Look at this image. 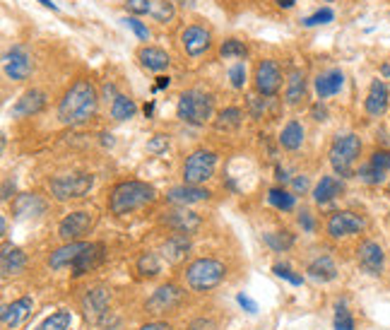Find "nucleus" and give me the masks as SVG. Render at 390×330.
<instances>
[{"label": "nucleus", "instance_id": "obj_1", "mask_svg": "<svg viewBox=\"0 0 390 330\" xmlns=\"http://www.w3.org/2000/svg\"><path fill=\"white\" fill-rule=\"evenodd\" d=\"M97 90L90 80H78L70 85V90L63 94L58 104V119L66 126H83L97 114Z\"/></svg>", "mask_w": 390, "mask_h": 330}, {"label": "nucleus", "instance_id": "obj_2", "mask_svg": "<svg viewBox=\"0 0 390 330\" xmlns=\"http://www.w3.org/2000/svg\"><path fill=\"white\" fill-rule=\"evenodd\" d=\"M157 191L154 186L145 184V181H121L118 186H114L111 196H109V210L111 215H128L135 212L145 205L154 203Z\"/></svg>", "mask_w": 390, "mask_h": 330}, {"label": "nucleus", "instance_id": "obj_3", "mask_svg": "<svg viewBox=\"0 0 390 330\" xmlns=\"http://www.w3.org/2000/svg\"><path fill=\"white\" fill-rule=\"evenodd\" d=\"M359 155H362V140L359 135L347 133V135H337L330 145V167L340 179H349L354 176V164H357Z\"/></svg>", "mask_w": 390, "mask_h": 330}, {"label": "nucleus", "instance_id": "obj_4", "mask_svg": "<svg viewBox=\"0 0 390 330\" xmlns=\"http://www.w3.org/2000/svg\"><path fill=\"white\" fill-rule=\"evenodd\" d=\"M212 111H214V99L202 90H188L178 97L176 114L188 126H205L212 119Z\"/></svg>", "mask_w": 390, "mask_h": 330}, {"label": "nucleus", "instance_id": "obj_5", "mask_svg": "<svg viewBox=\"0 0 390 330\" xmlns=\"http://www.w3.org/2000/svg\"><path fill=\"white\" fill-rule=\"evenodd\" d=\"M226 278V268L214 258H197L185 268V285L193 292L214 290Z\"/></svg>", "mask_w": 390, "mask_h": 330}, {"label": "nucleus", "instance_id": "obj_6", "mask_svg": "<svg viewBox=\"0 0 390 330\" xmlns=\"http://www.w3.org/2000/svg\"><path fill=\"white\" fill-rule=\"evenodd\" d=\"M217 169V155L212 150H195L183 164V184L200 186L214 176Z\"/></svg>", "mask_w": 390, "mask_h": 330}, {"label": "nucleus", "instance_id": "obj_7", "mask_svg": "<svg viewBox=\"0 0 390 330\" xmlns=\"http://www.w3.org/2000/svg\"><path fill=\"white\" fill-rule=\"evenodd\" d=\"M51 196L56 200H75L85 198L95 186V176L92 174H66L51 179Z\"/></svg>", "mask_w": 390, "mask_h": 330}, {"label": "nucleus", "instance_id": "obj_8", "mask_svg": "<svg viewBox=\"0 0 390 330\" xmlns=\"http://www.w3.org/2000/svg\"><path fill=\"white\" fill-rule=\"evenodd\" d=\"M95 227V212L90 210H78V212H70L68 217H63L61 225H58V237L63 241H80L83 237L92 232Z\"/></svg>", "mask_w": 390, "mask_h": 330}, {"label": "nucleus", "instance_id": "obj_9", "mask_svg": "<svg viewBox=\"0 0 390 330\" xmlns=\"http://www.w3.org/2000/svg\"><path fill=\"white\" fill-rule=\"evenodd\" d=\"M366 229V220L362 215L352 210H340V212H333L328 220V234L333 239H345V237H352V234H359Z\"/></svg>", "mask_w": 390, "mask_h": 330}, {"label": "nucleus", "instance_id": "obj_10", "mask_svg": "<svg viewBox=\"0 0 390 330\" xmlns=\"http://www.w3.org/2000/svg\"><path fill=\"white\" fill-rule=\"evenodd\" d=\"M255 90L263 97H275L282 87V70H279L277 61H260L258 68H255Z\"/></svg>", "mask_w": 390, "mask_h": 330}, {"label": "nucleus", "instance_id": "obj_11", "mask_svg": "<svg viewBox=\"0 0 390 330\" xmlns=\"http://www.w3.org/2000/svg\"><path fill=\"white\" fill-rule=\"evenodd\" d=\"M181 49L185 51V56L197 58L202 53H207L212 49V34L209 29L200 27V25H190L181 32Z\"/></svg>", "mask_w": 390, "mask_h": 330}, {"label": "nucleus", "instance_id": "obj_12", "mask_svg": "<svg viewBox=\"0 0 390 330\" xmlns=\"http://www.w3.org/2000/svg\"><path fill=\"white\" fill-rule=\"evenodd\" d=\"M3 68L10 80L22 82L29 78V73H32V58H29V53L22 49V46H13V49L5 53Z\"/></svg>", "mask_w": 390, "mask_h": 330}, {"label": "nucleus", "instance_id": "obj_13", "mask_svg": "<svg viewBox=\"0 0 390 330\" xmlns=\"http://www.w3.org/2000/svg\"><path fill=\"white\" fill-rule=\"evenodd\" d=\"M181 299H183V292L176 285H164L147 299V309L150 314H166V311L176 309L181 304Z\"/></svg>", "mask_w": 390, "mask_h": 330}, {"label": "nucleus", "instance_id": "obj_14", "mask_svg": "<svg viewBox=\"0 0 390 330\" xmlns=\"http://www.w3.org/2000/svg\"><path fill=\"white\" fill-rule=\"evenodd\" d=\"M357 261H359V265H362L364 273L381 275L383 265H386V253H383V249L376 244V241H364L357 251Z\"/></svg>", "mask_w": 390, "mask_h": 330}, {"label": "nucleus", "instance_id": "obj_15", "mask_svg": "<svg viewBox=\"0 0 390 330\" xmlns=\"http://www.w3.org/2000/svg\"><path fill=\"white\" fill-rule=\"evenodd\" d=\"M390 106V92H388V85L383 80H374L369 87V94H366L364 99V109L369 116H374V119H378V116H383L388 111Z\"/></svg>", "mask_w": 390, "mask_h": 330}, {"label": "nucleus", "instance_id": "obj_16", "mask_svg": "<svg viewBox=\"0 0 390 330\" xmlns=\"http://www.w3.org/2000/svg\"><path fill=\"white\" fill-rule=\"evenodd\" d=\"M209 196H212V193H209L207 188L183 184V186L171 188V191L166 193V200H169V203H173V205H183V208H185V205H193V203H202V200H209Z\"/></svg>", "mask_w": 390, "mask_h": 330}, {"label": "nucleus", "instance_id": "obj_17", "mask_svg": "<svg viewBox=\"0 0 390 330\" xmlns=\"http://www.w3.org/2000/svg\"><path fill=\"white\" fill-rule=\"evenodd\" d=\"M109 302H111V294L104 287H97V290H90L87 297L83 299V309H85V316L90 321H99L109 309Z\"/></svg>", "mask_w": 390, "mask_h": 330}, {"label": "nucleus", "instance_id": "obj_18", "mask_svg": "<svg viewBox=\"0 0 390 330\" xmlns=\"http://www.w3.org/2000/svg\"><path fill=\"white\" fill-rule=\"evenodd\" d=\"M90 249V241H70V244L61 246V249H56L51 253L49 258V265L54 270H61V268H70V265L75 263V258L80 256L83 251Z\"/></svg>", "mask_w": 390, "mask_h": 330}, {"label": "nucleus", "instance_id": "obj_19", "mask_svg": "<svg viewBox=\"0 0 390 330\" xmlns=\"http://www.w3.org/2000/svg\"><path fill=\"white\" fill-rule=\"evenodd\" d=\"M32 306H34L32 297H22L13 304L3 306V326L8 330L20 328L22 323H25V318L32 314Z\"/></svg>", "mask_w": 390, "mask_h": 330}, {"label": "nucleus", "instance_id": "obj_20", "mask_svg": "<svg viewBox=\"0 0 390 330\" xmlns=\"http://www.w3.org/2000/svg\"><path fill=\"white\" fill-rule=\"evenodd\" d=\"M46 106V94L42 90H29L22 94L20 99L13 106V116L15 119H25V116H34L39 114Z\"/></svg>", "mask_w": 390, "mask_h": 330}, {"label": "nucleus", "instance_id": "obj_21", "mask_svg": "<svg viewBox=\"0 0 390 330\" xmlns=\"http://www.w3.org/2000/svg\"><path fill=\"white\" fill-rule=\"evenodd\" d=\"M164 222L171 229H176V234H193L202 225L200 215H195V212H190L185 208L176 210V212H169V217H164Z\"/></svg>", "mask_w": 390, "mask_h": 330}, {"label": "nucleus", "instance_id": "obj_22", "mask_svg": "<svg viewBox=\"0 0 390 330\" xmlns=\"http://www.w3.org/2000/svg\"><path fill=\"white\" fill-rule=\"evenodd\" d=\"M138 61L142 68L152 70V73H162V70L169 68V63H171V58H169V53L164 49H157V46H142V49L138 51Z\"/></svg>", "mask_w": 390, "mask_h": 330}, {"label": "nucleus", "instance_id": "obj_23", "mask_svg": "<svg viewBox=\"0 0 390 330\" xmlns=\"http://www.w3.org/2000/svg\"><path fill=\"white\" fill-rule=\"evenodd\" d=\"M25 265H27L25 251L17 249V246H10V244L3 246V253H0V270H3V278L22 273V270H25Z\"/></svg>", "mask_w": 390, "mask_h": 330}, {"label": "nucleus", "instance_id": "obj_24", "mask_svg": "<svg viewBox=\"0 0 390 330\" xmlns=\"http://www.w3.org/2000/svg\"><path fill=\"white\" fill-rule=\"evenodd\" d=\"M342 85H345V73H342V70H337V68L325 70V73H321L316 78V94L321 99H328L340 92Z\"/></svg>", "mask_w": 390, "mask_h": 330}, {"label": "nucleus", "instance_id": "obj_25", "mask_svg": "<svg viewBox=\"0 0 390 330\" xmlns=\"http://www.w3.org/2000/svg\"><path fill=\"white\" fill-rule=\"evenodd\" d=\"M102 258H104V246L102 244H90V249L80 253V256L75 258V263L70 265V268H73V275L75 278H80V275L90 273L95 265L102 263Z\"/></svg>", "mask_w": 390, "mask_h": 330}, {"label": "nucleus", "instance_id": "obj_26", "mask_svg": "<svg viewBox=\"0 0 390 330\" xmlns=\"http://www.w3.org/2000/svg\"><path fill=\"white\" fill-rule=\"evenodd\" d=\"M15 215L17 220H27V217H37V215H44L46 210V203L42 198L37 196V193H25V196H20L15 200Z\"/></svg>", "mask_w": 390, "mask_h": 330}, {"label": "nucleus", "instance_id": "obj_27", "mask_svg": "<svg viewBox=\"0 0 390 330\" xmlns=\"http://www.w3.org/2000/svg\"><path fill=\"white\" fill-rule=\"evenodd\" d=\"M342 191H345V184H342L340 179H335V176H323V179L318 181V186L313 188V200H316L318 205H325V203H330V200H335Z\"/></svg>", "mask_w": 390, "mask_h": 330}, {"label": "nucleus", "instance_id": "obj_28", "mask_svg": "<svg viewBox=\"0 0 390 330\" xmlns=\"http://www.w3.org/2000/svg\"><path fill=\"white\" fill-rule=\"evenodd\" d=\"M306 273H308V278H313L318 282H330L337 278V265L330 256H318L308 263Z\"/></svg>", "mask_w": 390, "mask_h": 330}, {"label": "nucleus", "instance_id": "obj_29", "mask_svg": "<svg viewBox=\"0 0 390 330\" xmlns=\"http://www.w3.org/2000/svg\"><path fill=\"white\" fill-rule=\"evenodd\" d=\"M304 135H306V131L299 121H289L287 126L282 128V133H279V145H282L284 150L294 152L304 145Z\"/></svg>", "mask_w": 390, "mask_h": 330}, {"label": "nucleus", "instance_id": "obj_30", "mask_svg": "<svg viewBox=\"0 0 390 330\" xmlns=\"http://www.w3.org/2000/svg\"><path fill=\"white\" fill-rule=\"evenodd\" d=\"M287 104H299L306 97V75L304 70H292L287 78Z\"/></svg>", "mask_w": 390, "mask_h": 330}, {"label": "nucleus", "instance_id": "obj_31", "mask_svg": "<svg viewBox=\"0 0 390 330\" xmlns=\"http://www.w3.org/2000/svg\"><path fill=\"white\" fill-rule=\"evenodd\" d=\"M188 249H190L188 234H173V237L164 244V256L171 263H178L185 256V253H188Z\"/></svg>", "mask_w": 390, "mask_h": 330}, {"label": "nucleus", "instance_id": "obj_32", "mask_svg": "<svg viewBox=\"0 0 390 330\" xmlns=\"http://www.w3.org/2000/svg\"><path fill=\"white\" fill-rule=\"evenodd\" d=\"M138 111L135 102H133L130 97H126V94H116L114 102H111V119L114 121H128L133 119Z\"/></svg>", "mask_w": 390, "mask_h": 330}, {"label": "nucleus", "instance_id": "obj_33", "mask_svg": "<svg viewBox=\"0 0 390 330\" xmlns=\"http://www.w3.org/2000/svg\"><path fill=\"white\" fill-rule=\"evenodd\" d=\"M241 109H236V106H229V109H224L222 114L217 116V121H214V128L217 131H236L238 126H241Z\"/></svg>", "mask_w": 390, "mask_h": 330}, {"label": "nucleus", "instance_id": "obj_34", "mask_svg": "<svg viewBox=\"0 0 390 330\" xmlns=\"http://www.w3.org/2000/svg\"><path fill=\"white\" fill-rule=\"evenodd\" d=\"M150 15H152L157 22L166 25V22H171L173 17H176V8H173L171 0H152V10H150Z\"/></svg>", "mask_w": 390, "mask_h": 330}, {"label": "nucleus", "instance_id": "obj_35", "mask_svg": "<svg viewBox=\"0 0 390 330\" xmlns=\"http://www.w3.org/2000/svg\"><path fill=\"white\" fill-rule=\"evenodd\" d=\"M70 326H73L70 311H56V314H51L37 330H70Z\"/></svg>", "mask_w": 390, "mask_h": 330}, {"label": "nucleus", "instance_id": "obj_36", "mask_svg": "<svg viewBox=\"0 0 390 330\" xmlns=\"http://www.w3.org/2000/svg\"><path fill=\"white\" fill-rule=\"evenodd\" d=\"M219 56L222 58H236V61H243L248 56V49L243 41L238 39H226L222 46H219Z\"/></svg>", "mask_w": 390, "mask_h": 330}, {"label": "nucleus", "instance_id": "obj_37", "mask_svg": "<svg viewBox=\"0 0 390 330\" xmlns=\"http://www.w3.org/2000/svg\"><path fill=\"white\" fill-rule=\"evenodd\" d=\"M265 244L270 246L272 251L282 253L294 246V234L289 232H275V234H265Z\"/></svg>", "mask_w": 390, "mask_h": 330}, {"label": "nucleus", "instance_id": "obj_38", "mask_svg": "<svg viewBox=\"0 0 390 330\" xmlns=\"http://www.w3.org/2000/svg\"><path fill=\"white\" fill-rule=\"evenodd\" d=\"M138 270H140V275H145V278H154V275L162 273V261L157 258V253H145V256L138 261Z\"/></svg>", "mask_w": 390, "mask_h": 330}, {"label": "nucleus", "instance_id": "obj_39", "mask_svg": "<svg viewBox=\"0 0 390 330\" xmlns=\"http://www.w3.org/2000/svg\"><path fill=\"white\" fill-rule=\"evenodd\" d=\"M267 200H270V205H275L277 210H284V212L294 208V196L289 191H284V188H272L267 193Z\"/></svg>", "mask_w": 390, "mask_h": 330}, {"label": "nucleus", "instance_id": "obj_40", "mask_svg": "<svg viewBox=\"0 0 390 330\" xmlns=\"http://www.w3.org/2000/svg\"><path fill=\"white\" fill-rule=\"evenodd\" d=\"M357 176L364 181V184H369V186H378V184H383V181H386V174L378 172V169H374L369 162H366L364 167L359 169V174H357Z\"/></svg>", "mask_w": 390, "mask_h": 330}, {"label": "nucleus", "instance_id": "obj_41", "mask_svg": "<svg viewBox=\"0 0 390 330\" xmlns=\"http://www.w3.org/2000/svg\"><path fill=\"white\" fill-rule=\"evenodd\" d=\"M335 330H354V318L345 304H337L335 309Z\"/></svg>", "mask_w": 390, "mask_h": 330}, {"label": "nucleus", "instance_id": "obj_42", "mask_svg": "<svg viewBox=\"0 0 390 330\" xmlns=\"http://www.w3.org/2000/svg\"><path fill=\"white\" fill-rule=\"evenodd\" d=\"M369 164L374 169H378V172L388 174L390 172V150H376L374 155H371Z\"/></svg>", "mask_w": 390, "mask_h": 330}, {"label": "nucleus", "instance_id": "obj_43", "mask_svg": "<svg viewBox=\"0 0 390 330\" xmlns=\"http://www.w3.org/2000/svg\"><path fill=\"white\" fill-rule=\"evenodd\" d=\"M333 10L330 8H323L318 10V13H313L311 17H306L304 20V27H318V25H328V22H333Z\"/></svg>", "mask_w": 390, "mask_h": 330}, {"label": "nucleus", "instance_id": "obj_44", "mask_svg": "<svg viewBox=\"0 0 390 330\" xmlns=\"http://www.w3.org/2000/svg\"><path fill=\"white\" fill-rule=\"evenodd\" d=\"M229 80H231V87H234V90H243V85H246V66H243V63L231 66Z\"/></svg>", "mask_w": 390, "mask_h": 330}, {"label": "nucleus", "instance_id": "obj_45", "mask_svg": "<svg viewBox=\"0 0 390 330\" xmlns=\"http://www.w3.org/2000/svg\"><path fill=\"white\" fill-rule=\"evenodd\" d=\"M272 273L277 275V278H282V280H287V282H292V285H296L299 287L301 282H304V278H301V275H294V270L289 268V265H275V268H272Z\"/></svg>", "mask_w": 390, "mask_h": 330}, {"label": "nucleus", "instance_id": "obj_46", "mask_svg": "<svg viewBox=\"0 0 390 330\" xmlns=\"http://www.w3.org/2000/svg\"><path fill=\"white\" fill-rule=\"evenodd\" d=\"M126 8H128V13H133V17L150 15V10H152V0H126Z\"/></svg>", "mask_w": 390, "mask_h": 330}, {"label": "nucleus", "instance_id": "obj_47", "mask_svg": "<svg viewBox=\"0 0 390 330\" xmlns=\"http://www.w3.org/2000/svg\"><path fill=\"white\" fill-rule=\"evenodd\" d=\"M123 25H126V27H130L133 32H135V37H138L140 41H147V39H150V29L145 27L142 22L138 20V17H126Z\"/></svg>", "mask_w": 390, "mask_h": 330}, {"label": "nucleus", "instance_id": "obj_48", "mask_svg": "<svg viewBox=\"0 0 390 330\" xmlns=\"http://www.w3.org/2000/svg\"><path fill=\"white\" fill-rule=\"evenodd\" d=\"M166 150H169V135H154L147 143V152H152V155H162Z\"/></svg>", "mask_w": 390, "mask_h": 330}, {"label": "nucleus", "instance_id": "obj_49", "mask_svg": "<svg viewBox=\"0 0 390 330\" xmlns=\"http://www.w3.org/2000/svg\"><path fill=\"white\" fill-rule=\"evenodd\" d=\"M236 302L241 304L243 309L248 311V314H258V304H255L251 297H246V294H238V297H236Z\"/></svg>", "mask_w": 390, "mask_h": 330}, {"label": "nucleus", "instance_id": "obj_50", "mask_svg": "<svg viewBox=\"0 0 390 330\" xmlns=\"http://www.w3.org/2000/svg\"><path fill=\"white\" fill-rule=\"evenodd\" d=\"M311 114H313V119H316V121H328V109H325L323 104H316V106H313Z\"/></svg>", "mask_w": 390, "mask_h": 330}, {"label": "nucleus", "instance_id": "obj_51", "mask_svg": "<svg viewBox=\"0 0 390 330\" xmlns=\"http://www.w3.org/2000/svg\"><path fill=\"white\" fill-rule=\"evenodd\" d=\"M299 225L306 229V232H313V217L311 212H301L299 215Z\"/></svg>", "mask_w": 390, "mask_h": 330}, {"label": "nucleus", "instance_id": "obj_52", "mask_svg": "<svg viewBox=\"0 0 390 330\" xmlns=\"http://www.w3.org/2000/svg\"><path fill=\"white\" fill-rule=\"evenodd\" d=\"M190 330H214V323L212 321H193V326H190Z\"/></svg>", "mask_w": 390, "mask_h": 330}, {"label": "nucleus", "instance_id": "obj_53", "mask_svg": "<svg viewBox=\"0 0 390 330\" xmlns=\"http://www.w3.org/2000/svg\"><path fill=\"white\" fill-rule=\"evenodd\" d=\"M13 193H15V184L10 179H5V184H3V200H10V198H13Z\"/></svg>", "mask_w": 390, "mask_h": 330}, {"label": "nucleus", "instance_id": "obj_54", "mask_svg": "<svg viewBox=\"0 0 390 330\" xmlns=\"http://www.w3.org/2000/svg\"><path fill=\"white\" fill-rule=\"evenodd\" d=\"M275 5L279 10H292L296 5V0H275Z\"/></svg>", "mask_w": 390, "mask_h": 330}, {"label": "nucleus", "instance_id": "obj_55", "mask_svg": "<svg viewBox=\"0 0 390 330\" xmlns=\"http://www.w3.org/2000/svg\"><path fill=\"white\" fill-rule=\"evenodd\" d=\"M140 330H169V326H166V323H159V321H157V323H147V326H142Z\"/></svg>", "mask_w": 390, "mask_h": 330}, {"label": "nucleus", "instance_id": "obj_56", "mask_svg": "<svg viewBox=\"0 0 390 330\" xmlns=\"http://www.w3.org/2000/svg\"><path fill=\"white\" fill-rule=\"evenodd\" d=\"M294 188H296V191H301V193H304L306 188H308V181H306V176H301V179H294Z\"/></svg>", "mask_w": 390, "mask_h": 330}, {"label": "nucleus", "instance_id": "obj_57", "mask_svg": "<svg viewBox=\"0 0 390 330\" xmlns=\"http://www.w3.org/2000/svg\"><path fill=\"white\" fill-rule=\"evenodd\" d=\"M169 78H164V75H162V78H157V85H154V90H164V87H169Z\"/></svg>", "mask_w": 390, "mask_h": 330}, {"label": "nucleus", "instance_id": "obj_58", "mask_svg": "<svg viewBox=\"0 0 390 330\" xmlns=\"http://www.w3.org/2000/svg\"><path fill=\"white\" fill-rule=\"evenodd\" d=\"M114 92H116V87L111 85V82H106V85H104V97H111Z\"/></svg>", "mask_w": 390, "mask_h": 330}, {"label": "nucleus", "instance_id": "obj_59", "mask_svg": "<svg viewBox=\"0 0 390 330\" xmlns=\"http://www.w3.org/2000/svg\"><path fill=\"white\" fill-rule=\"evenodd\" d=\"M171 3H178V5H183V8H193L195 0H171Z\"/></svg>", "mask_w": 390, "mask_h": 330}, {"label": "nucleus", "instance_id": "obj_60", "mask_svg": "<svg viewBox=\"0 0 390 330\" xmlns=\"http://www.w3.org/2000/svg\"><path fill=\"white\" fill-rule=\"evenodd\" d=\"M381 73L386 75V78H390V63H386V66L381 68Z\"/></svg>", "mask_w": 390, "mask_h": 330}, {"label": "nucleus", "instance_id": "obj_61", "mask_svg": "<svg viewBox=\"0 0 390 330\" xmlns=\"http://www.w3.org/2000/svg\"><path fill=\"white\" fill-rule=\"evenodd\" d=\"M325 3H333V0H325Z\"/></svg>", "mask_w": 390, "mask_h": 330}]
</instances>
